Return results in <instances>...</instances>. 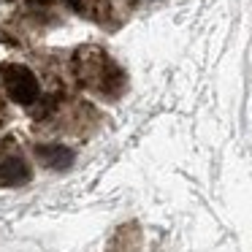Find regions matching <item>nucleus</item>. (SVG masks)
Segmentation results:
<instances>
[{
    "mask_svg": "<svg viewBox=\"0 0 252 252\" xmlns=\"http://www.w3.org/2000/svg\"><path fill=\"white\" fill-rule=\"evenodd\" d=\"M73 76L82 87L103 95V98H117L125 87V73L120 71L114 60L98 46H82L73 52Z\"/></svg>",
    "mask_w": 252,
    "mask_h": 252,
    "instance_id": "1",
    "label": "nucleus"
},
{
    "mask_svg": "<svg viewBox=\"0 0 252 252\" xmlns=\"http://www.w3.org/2000/svg\"><path fill=\"white\" fill-rule=\"evenodd\" d=\"M0 76H3V87L6 93L11 95L14 103H22V106H33L41 95V87H38V79L33 76L28 65H8L0 68Z\"/></svg>",
    "mask_w": 252,
    "mask_h": 252,
    "instance_id": "2",
    "label": "nucleus"
},
{
    "mask_svg": "<svg viewBox=\"0 0 252 252\" xmlns=\"http://www.w3.org/2000/svg\"><path fill=\"white\" fill-rule=\"evenodd\" d=\"M30 179V168L19 155H8L0 160V187H17Z\"/></svg>",
    "mask_w": 252,
    "mask_h": 252,
    "instance_id": "3",
    "label": "nucleus"
},
{
    "mask_svg": "<svg viewBox=\"0 0 252 252\" xmlns=\"http://www.w3.org/2000/svg\"><path fill=\"white\" fill-rule=\"evenodd\" d=\"M35 155H38L41 165H46V168H52V171L71 168V163H73V152L65 147H60V144H41V147L35 149Z\"/></svg>",
    "mask_w": 252,
    "mask_h": 252,
    "instance_id": "4",
    "label": "nucleus"
},
{
    "mask_svg": "<svg viewBox=\"0 0 252 252\" xmlns=\"http://www.w3.org/2000/svg\"><path fill=\"white\" fill-rule=\"evenodd\" d=\"M76 14L90 19H106L109 17V0H65Z\"/></svg>",
    "mask_w": 252,
    "mask_h": 252,
    "instance_id": "5",
    "label": "nucleus"
},
{
    "mask_svg": "<svg viewBox=\"0 0 252 252\" xmlns=\"http://www.w3.org/2000/svg\"><path fill=\"white\" fill-rule=\"evenodd\" d=\"M3 117H6V111H3V103H0V122H3Z\"/></svg>",
    "mask_w": 252,
    "mask_h": 252,
    "instance_id": "6",
    "label": "nucleus"
}]
</instances>
